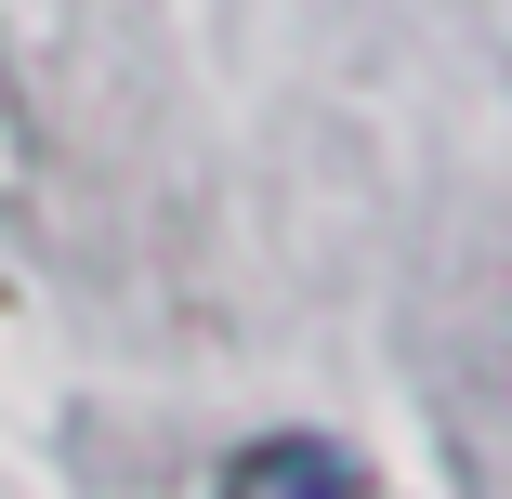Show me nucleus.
Here are the masks:
<instances>
[{"label":"nucleus","instance_id":"obj_1","mask_svg":"<svg viewBox=\"0 0 512 499\" xmlns=\"http://www.w3.org/2000/svg\"><path fill=\"white\" fill-rule=\"evenodd\" d=\"M224 499H368V473H355V447H329V434H263V447H237Z\"/></svg>","mask_w":512,"mask_h":499}]
</instances>
